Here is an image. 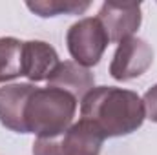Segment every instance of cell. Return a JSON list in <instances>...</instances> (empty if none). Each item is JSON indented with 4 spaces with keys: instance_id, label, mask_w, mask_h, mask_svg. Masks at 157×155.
<instances>
[{
    "instance_id": "cell-10",
    "label": "cell",
    "mask_w": 157,
    "mask_h": 155,
    "mask_svg": "<svg viewBox=\"0 0 157 155\" xmlns=\"http://www.w3.org/2000/svg\"><path fill=\"white\" fill-rule=\"evenodd\" d=\"M22 47L24 42L15 37L0 39V84L24 75Z\"/></svg>"
},
{
    "instance_id": "cell-2",
    "label": "cell",
    "mask_w": 157,
    "mask_h": 155,
    "mask_svg": "<svg viewBox=\"0 0 157 155\" xmlns=\"http://www.w3.org/2000/svg\"><path fill=\"white\" fill-rule=\"evenodd\" d=\"M77 99L59 88H37L24 112L26 133L37 139H57L73 124Z\"/></svg>"
},
{
    "instance_id": "cell-6",
    "label": "cell",
    "mask_w": 157,
    "mask_h": 155,
    "mask_svg": "<svg viewBox=\"0 0 157 155\" xmlns=\"http://www.w3.org/2000/svg\"><path fill=\"white\" fill-rule=\"evenodd\" d=\"M37 89L31 82H15L0 88V122L15 133H26L24 112L31 93Z\"/></svg>"
},
{
    "instance_id": "cell-5",
    "label": "cell",
    "mask_w": 157,
    "mask_h": 155,
    "mask_svg": "<svg viewBox=\"0 0 157 155\" xmlns=\"http://www.w3.org/2000/svg\"><path fill=\"white\" fill-rule=\"evenodd\" d=\"M97 18L104 26L110 42H122L133 37V33L141 26V4L104 2L99 9Z\"/></svg>"
},
{
    "instance_id": "cell-3",
    "label": "cell",
    "mask_w": 157,
    "mask_h": 155,
    "mask_svg": "<svg viewBox=\"0 0 157 155\" xmlns=\"http://www.w3.org/2000/svg\"><path fill=\"white\" fill-rule=\"evenodd\" d=\"M66 44L70 55L75 59L77 64L84 68H91L101 62L110 44V39L97 17H86L68 29Z\"/></svg>"
},
{
    "instance_id": "cell-7",
    "label": "cell",
    "mask_w": 157,
    "mask_h": 155,
    "mask_svg": "<svg viewBox=\"0 0 157 155\" xmlns=\"http://www.w3.org/2000/svg\"><path fill=\"white\" fill-rule=\"evenodd\" d=\"M48 86L59 88L73 95L78 102L95 88V77L88 68L77 64L75 60H64V62H59L55 71L49 75Z\"/></svg>"
},
{
    "instance_id": "cell-11",
    "label": "cell",
    "mask_w": 157,
    "mask_h": 155,
    "mask_svg": "<svg viewBox=\"0 0 157 155\" xmlns=\"http://www.w3.org/2000/svg\"><path fill=\"white\" fill-rule=\"evenodd\" d=\"M28 9L39 17H57V15H78L90 7V2H60V0H44V2H28Z\"/></svg>"
},
{
    "instance_id": "cell-12",
    "label": "cell",
    "mask_w": 157,
    "mask_h": 155,
    "mask_svg": "<svg viewBox=\"0 0 157 155\" xmlns=\"http://www.w3.org/2000/svg\"><path fill=\"white\" fill-rule=\"evenodd\" d=\"M33 155H60L57 139H37L33 142Z\"/></svg>"
},
{
    "instance_id": "cell-4",
    "label": "cell",
    "mask_w": 157,
    "mask_h": 155,
    "mask_svg": "<svg viewBox=\"0 0 157 155\" xmlns=\"http://www.w3.org/2000/svg\"><path fill=\"white\" fill-rule=\"evenodd\" d=\"M152 62H154L152 46L144 39L130 37L119 42L110 64V75L121 82L133 80L141 77L143 73H146Z\"/></svg>"
},
{
    "instance_id": "cell-1",
    "label": "cell",
    "mask_w": 157,
    "mask_h": 155,
    "mask_svg": "<svg viewBox=\"0 0 157 155\" xmlns=\"http://www.w3.org/2000/svg\"><path fill=\"white\" fill-rule=\"evenodd\" d=\"M80 119L90 122L104 139H110L137 131L146 119V112L135 91L99 86L80 100Z\"/></svg>"
},
{
    "instance_id": "cell-13",
    "label": "cell",
    "mask_w": 157,
    "mask_h": 155,
    "mask_svg": "<svg viewBox=\"0 0 157 155\" xmlns=\"http://www.w3.org/2000/svg\"><path fill=\"white\" fill-rule=\"evenodd\" d=\"M143 104H144V112H146V117L152 120V122H157V84L152 86L144 97H143Z\"/></svg>"
},
{
    "instance_id": "cell-8",
    "label": "cell",
    "mask_w": 157,
    "mask_h": 155,
    "mask_svg": "<svg viewBox=\"0 0 157 155\" xmlns=\"http://www.w3.org/2000/svg\"><path fill=\"white\" fill-rule=\"evenodd\" d=\"M22 62L24 77H28L31 82H40L49 78L60 60L51 44L44 40H28L22 47Z\"/></svg>"
},
{
    "instance_id": "cell-9",
    "label": "cell",
    "mask_w": 157,
    "mask_h": 155,
    "mask_svg": "<svg viewBox=\"0 0 157 155\" xmlns=\"http://www.w3.org/2000/svg\"><path fill=\"white\" fill-rule=\"evenodd\" d=\"M104 137L86 120H78L59 139L60 155H99Z\"/></svg>"
}]
</instances>
